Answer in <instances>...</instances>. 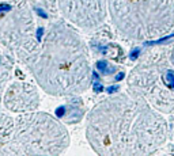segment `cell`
<instances>
[{
  "label": "cell",
  "instance_id": "cell-3",
  "mask_svg": "<svg viewBox=\"0 0 174 156\" xmlns=\"http://www.w3.org/2000/svg\"><path fill=\"white\" fill-rule=\"evenodd\" d=\"M93 90H94V92H102V91H103V86L101 84L98 80H95V82L93 83Z\"/></svg>",
  "mask_w": 174,
  "mask_h": 156
},
{
  "label": "cell",
  "instance_id": "cell-5",
  "mask_svg": "<svg viewBox=\"0 0 174 156\" xmlns=\"http://www.w3.org/2000/svg\"><path fill=\"white\" fill-rule=\"evenodd\" d=\"M124 76H125V74H124V72H121V74H118L117 76H116V82H118V80H121Z\"/></svg>",
  "mask_w": 174,
  "mask_h": 156
},
{
  "label": "cell",
  "instance_id": "cell-6",
  "mask_svg": "<svg viewBox=\"0 0 174 156\" xmlns=\"http://www.w3.org/2000/svg\"><path fill=\"white\" fill-rule=\"evenodd\" d=\"M118 90V87H117V86H114V87H113V86H111V87H109L108 88V91H109V92H113V91H117Z\"/></svg>",
  "mask_w": 174,
  "mask_h": 156
},
{
  "label": "cell",
  "instance_id": "cell-4",
  "mask_svg": "<svg viewBox=\"0 0 174 156\" xmlns=\"http://www.w3.org/2000/svg\"><path fill=\"white\" fill-rule=\"evenodd\" d=\"M137 54H139V49H136V50H132L131 58H135V57H137Z\"/></svg>",
  "mask_w": 174,
  "mask_h": 156
},
{
  "label": "cell",
  "instance_id": "cell-2",
  "mask_svg": "<svg viewBox=\"0 0 174 156\" xmlns=\"http://www.w3.org/2000/svg\"><path fill=\"white\" fill-rule=\"evenodd\" d=\"M166 82H167V86L170 88H174V71L173 69H169V71H166Z\"/></svg>",
  "mask_w": 174,
  "mask_h": 156
},
{
  "label": "cell",
  "instance_id": "cell-1",
  "mask_svg": "<svg viewBox=\"0 0 174 156\" xmlns=\"http://www.w3.org/2000/svg\"><path fill=\"white\" fill-rule=\"evenodd\" d=\"M97 68L99 69L103 75H109V74H113V72H114V69L109 65L106 60H101V61H98L97 62Z\"/></svg>",
  "mask_w": 174,
  "mask_h": 156
}]
</instances>
